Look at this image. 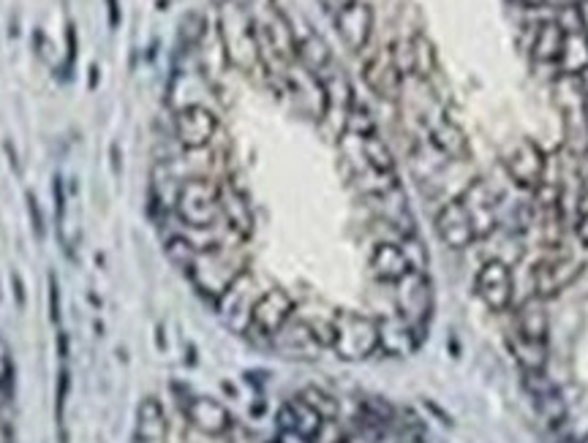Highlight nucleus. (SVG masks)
Masks as SVG:
<instances>
[{"label":"nucleus","instance_id":"1","mask_svg":"<svg viewBox=\"0 0 588 443\" xmlns=\"http://www.w3.org/2000/svg\"><path fill=\"white\" fill-rule=\"evenodd\" d=\"M218 38L224 44L226 60L240 71H253L261 63L256 22L240 0H224L218 9Z\"/></svg>","mask_w":588,"mask_h":443},{"label":"nucleus","instance_id":"2","mask_svg":"<svg viewBox=\"0 0 588 443\" xmlns=\"http://www.w3.org/2000/svg\"><path fill=\"white\" fill-rule=\"evenodd\" d=\"M240 248L243 245H226L218 251L196 253L193 261L188 264V269H185L188 280L210 302H218V297L234 283V277L245 272V261L237 256Z\"/></svg>","mask_w":588,"mask_h":443},{"label":"nucleus","instance_id":"3","mask_svg":"<svg viewBox=\"0 0 588 443\" xmlns=\"http://www.w3.org/2000/svg\"><path fill=\"white\" fill-rule=\"evenodd\" d=\"M175 212L183 226L221 224V185L213 177H188L177 185Z\"/></svg>","mask_w":588,"mask_h":443},{"label":"nucleus","instance_id":"4","mask_svg":"<svg viewBox=\"0 0 588 443\" xmlns=\"http://www.w3.org/2000/svg\"><path fill=\"white\" fill-rule=\"evenodd\" d=\"M333 351L338 359L344 362H362L368 356H373L379 351V321L352 313V311H341L333 319Z\"/></svg>","mask_w":588,"mask_h":443},{"label":"nucleus","instance_id":"5","mask_svg":"<svg viewBox=\"0 0 588 443\" xmlns=\"http://www.w3.org/2000/svg\"><path fill=\"white\" fill-rule=\"evenodd\" d=\"M396 305L398 316L412 324L414 329L425 332L430 316H433V283L425 272H406L396 283Z\"/></svg>","mask_w":588,"mask_h":443},{"label":"nucleus","instance_id":"6","mask_svg":"<svg viewBox=\"0 0 588 443\" xmlns=\"http://www.w3.org/2000/svg\"><path fill=\"white\" fill-rule=\"evenodd\" d=\"M259 297H261L259 283H256V277L245 269L243 275L234 277V283L218 297V302H216L218 316H221L234 332H248V329H251V313H253V305H256Z\"/></svg>","mask_w":588,"mask_h":443},{"label":"nucleus","instance_id":"7","mask_svg":"<svg viewBox=\"0 0 588 443\" xmlns=\"http://www.w3.org/2000/svg\"><path fill=\"white\" fill-rule=\"evenodd\" d=\"M523 389L529 392L540 419L550 430H558V427L567 424V416H569L567 400H564L561 389L553 384V379L545 371H523Z\"/></svg>","mask_w":588,"mask_h":443},{"label":"nucleus","instance_id":"8","mask_svg":"<svg viewBox=\"0 0 588 443\" xmlns=\"http://www.w3.org/2000/svg\"><path fill=\"white\" fill-rule=\"evenodd\" d=\"M256 36H259L261 63L270 57V60H278V65L286 71L297 60V36L289 20L278 9H273L270 17L261 25H256Z\"/></svg>","mask_w":588,"mask_h":443},{"label":"nucleus","instance_id":"9","mask_svg":"<svg viewBox=\"0 0 588 443\" xmlns=\"http://www.w3.org/2000/svg\"><path fill=\"white\" fill-rule=\"evenodd\" d=\"M216 133H218V117L208 106L191 104L175 109V136L185 150H208Z\"/></svg>","mask_w":588,"mask_h":443},{"label":"nucleus","instance_id":"10","mask_svg":"<svg viewBox=\"0 0 588 443\" xmlns=\"http://www.w3.org/2000/svg\"><path fill=\"white\" fill-rule=\"evenodd\" d=\"M292 316H294V300L284 288H268V291H261V297L253 305L248 332H256L261 337L273 340Z\"/></svg>","mask_w":588,"mask_h":443},{"label":"nucleus","instance_id":"11","mask_svg":"<svg viewBox=\"0 0 588 443\" xmlns=\"http://www.w3.org/2000/svg\"><path fill=\"white\" fill-rule=\"evenodd\" d=\"M477 294L490 311H496V313L509 311V305L515 300V275L504 259H490L480 267Z\"/></svg>","mask_w":588,"mask_h":443},{"label":"nucleus","instance_id":"12","mask_svg":"<svg viewBox=\"0 0 588 443\" xmlns=\"http://www.w3.org/2000/svg\"><path fill=\"white\" fill-rule=\"evenodd\" d=\"M545 169H548V158L537 147V141L523 139L517 141L509 156H507V172L509 177L526 191H537L540 183L545 180Z\"/></svg>","mask_w":588,"mask_h":443},{"label":"nucleus","instance_id":"13","mask_svg":"<svg viewBox=\"0 0 588 443\" xmlns=\"http://www.w3.org/2000/svg\"><path fill=\"white\" fill-rule=\"evenodd\" d=\"M436 232L444 240V245L452 248V251H466L477 240L474 226H472V217L464 209L461 199H449V201H444L439 207V212H436Z\"/></svg>","mask_w":588,"mask_h":443},{"label":"nucleus","instance_id":"14","mask_svg":"<svg viewBox=\"0 0 588 443\" xmlns=\"http://www.w3.org/2000/svg\"><path fill=\"white\" fill-rule=\"evenodd\" d=\"M580 269H583V264L569 259V256L540 261L534 267V272H532V277H534V297H540V300L556 297L558 291H564L580 275Z\"/></svg>","mask_w":588,"mask_h":443},{"label":"nucleus","instance_id":"15","mask_svg":"<svg viewBox=\"0 0 588 443\" xmlns=\"http://www.w3.org/2000/svg\"><path fill=\"white\" fill-rule=\"evenodd\" d=\"M336 28L352 52H362L373 36V9L365 0H354V4H349L336 14Z\"/></svg>","mask_w":588,"mask_h":443},{"label":"nucleus","instance_id":"16","mask_svg":"<svg viewBox=\"0 0 588 443\" xmlns=\"http://www.w3.org/2000/svg\"><path fill=\"white\" fill-rule=\"evenodd\" d=\"M185 416L205 435H226L232 430V413L218 400L205 397V395H196V397L185 400Z\"/></svg>","mask_w":588,"mask_h":443},{"label":"nucleus","instance_id":"17","mask_svg":"<svg viewBox=\"0 0 588 443\" xmlns=\"http://www.w3.org/2000/svg\"><path fill=\"white\" fill-rule=\"evenodd\" d=\"M457 199H461L464 209L472 217L474 234L482 240L490 237L496 232V207H493V193L488 191V185L482 180H474Z\"/></svg>","mask_w":588,"mask_h":443},{"label":"nucleus","instance_id":"18","mask_svg":"<svg viewBox=\"0 0 588 443\" xmlns=\"http://www.w3.org/2000/svg\"><path fill=\"white\" fill-rule=\"evenodd\" d=\"M365 82L368 88L381 96V98H398L401 88H404V73L398 71L396 60H392V52H376L368 63H365Z\"/></svg>","mask_w":588,"mask_h":443},{"label":"nucleus","instance_id":"19","mask_svg":"<svg viewBox=\"0 0 588 443\" xmlns=\"http://www.w3.org/2000/svg\"><path fill=\"white\" fill-rule=\"evenodd\" d=\"M324 424H327V422H324L300 395L292 397V400H286V403L278 408V427H281L284 432H294V435L305 438L308 443L319 438V432H321Z\"/></svg>","mask_w":588,"mask_h":443},{"label":"nucleus","instance_id":"20","mask_svg":"<svg viewBox=\"0 0 588 443\" xmlns=\"http://www.w3.org/2000/svg\"><path fill=\"white\" fill-rule=\"evenodd\" d=\"M371 272L376 280L381 283H392L396 285L406 272H412L398 240H381L376 243V248L371 251Z\"/></svg>","mask_w":588,"mask_h":443},{"label":"nucleus","instance_id":"21","mask_svg":"<svg viewBox=\"0 0 588 443\" xmlns=\"http://www.w3.org/2000/svg\"><path fill=\"white\" fill-rule=\"evenodd\" d=\"M422 332L406 324L401 316L398 319H384L379 321V348L387 351L389 356H406L420 345Z\"/></svg>","mask_w":588,"mask_h":443},{"label":"nucleus","instance_id":"22","mask_svg":"<svg viewBox=\"0 0 588 443\" xmlns=\"http://www.w3.org/2000/svg\"><path fill=\"white\" fill-rule=\"evenodd\" d=\"M428 136H430V144L436 150L447 158H455L461 161L469 156V141H466V133L461 131V125H455L449 117L444 115H436L428 125Z\"/></svg>","mask_w":588,"mask_h":443},{"label":"nucleus","instance_id":"23","mask_svg":"<svg viewBox=\"0 0 588 443\" xmlns=\"http://www.w3.org/2000/svg\"><path fill=\"white\" fill-rule=\"evenodd\" d=\"M515 332H520L523 337L548 343L550 319H548L545 302L540 297H529L526 302H520V308L515 311Z\"/></svg>","mask_w":588,"mask_h":443},{"label":"nucleus","instance_id":"24","mask_svg":"<svg viewBox=\"0 0 588 443\" xmlns=\"http://www.w3.org/2000/svg\"><path fill=\"white\" fill-rule=\"evenodd\" d=\"M221 220L224 224L240 234L243 240H248L253 234V212L251 204L245 201V196L234 188H221Z\"/></svg>","mask_w":588,"mask_h":443},{"label":"nucleus","instance_id":"25","mask_svg":"<svg viewBox=\"0 0 588 443\" xmlns=\"http://www.w3.org/2000/svg\"><path fill=\"white\" fill-rule=\"evenodd\" d=\"M273 340H276L281 348H286V351H297L300 356H316V351L324 348V345L316 340L311 321H303V319H294V316L286 321V327H284Z\"/></svg>","mask_w":588,"mask_h":443},{"label":"nucleus","instance_id":"26","mask_svg":"<svg viewBox=\"0 0 588 443\" xmlns=\"http://www.w3.org/2000/svg\"><path fill=\"white\" fill-rule=\"evenodd\" d=\"M166 438V416L156 397H145L137 413V440L140 443H164Z\"/></svg>","mask_w":588,"mask_h":443},{"label":"nucleus","instance_id":"27","mask_svg":"<svg viewBox=\"0 0 588 443\" xmlns=\"http://www.w3.org/2000/svg\"><path fill=\"white\" fill-rule=\"evenodd\" d=\"M507 343H509L512 356L520 364V371H545L548 367V343L523 337L520 332H512Z\"/></svg>","mask_w":588,"mask_h":443},{"label":"nucleus","instance_id":"28","mask_svg":"<svg viewBox=\"0 0 588 443\" xmlns=\"http://www.w3.org/2000/svg\"><path fill=\"white\" fill-rule=\"evenodd\" d=\"M564 41H567V33L556 25V22H542L537 28V36H534V44H532V55L537 63H558L561 60V52H564Z\"/></svg>","mask_w":588,"mask_h":443},{"label":"nucleus","instance_id":"29","mask_svg":"<svg viewBox=\"0 0 588 443\" xmlns=\"http://www.w3.org/2000/svg\"><path fill=\"white\" fill-rule=\"evenodd\" d=\"M297 60L308 71H313L316 77H324V73L333 68V55L316 33H308L305 38H297Z\"/></svg>","mask_w":588,"mask_h":443},{"label":"nucleus","instance_id":"30","mask_svg":"<svg viewBox=\"0 0 588 443\" xmlns=\"http://www.w3.org/2000/svg\"><path fill=\"white\" fill-rule=\"evenodd\" d=\"M558 63L567 77H577L583 68H588V33H569Z\"/></svg>","mask_w":588,"mask_h":443},{"label":"nucleus","instance_id":"31","mask_svg":"<svg viewBox=\"0 0 588 443\" xmlns=\"http://www.w3.org/2000/svg\"><path fill=\"white\" fill-rule=\"evenodd\" d=\"M362 158H365L368 169H376V172H396V156H392L389 144H387L379 133L362 139Z\"/></svg>","mask_w":588,"mask_h":443},{"label":"nucleus","instance_id":"32","mask_svg":"<svg viewBox=\"0 0 588 443\" xmlns=\"http://www.w3.org/2000/svg\"><path fill=\"white\" fill-rule=\"evenodd\" d=\"M300 397L324 419V422H333L336 416H338V403H336V397L333 395H327L324 389H319V387H308V389H303L300 392Z\"/></svg>","mask_w":588,"mask_h":443},{"label":"nucleus","instance_id":"33","mask_svg":"<svg viewBox=\"0 0 588 443\" xmlns=\"http://www.w3.org/2000/svg\"><path fill=\"white\" fill-rule=\"evenodd\" d=\"M344 133H354L360 139H368V136H376V123H373V115L354 101L352 112H349V120H346V131Z\"/></svg>","mask_w":588,"mask_h":443},{"label":"nucleus","instance_id":"34","mask_svg":"<svg viewBox=\"0 0 588 443\" xmlns=\"http://www.w3.org/2000/svg\"><path fill=\"white\" fill-rule=\"evenodd\" d=\"M398 245H401V251H404V256H406L412 269H417V272L428 269V248L420 240V234H409V237L398 240Z\"/></svg>","mask_w":588,"mask_h":443},{"label":"nucleus","instance_id":"35","mask_svg":"<svg viewBox=\"0 0 588 443\" xmlns=\"http://www.w3.org/2000/svg\"><path fill=\"white\" fill-rule=\"evenodd\" d=\"M166 256H169V261H175L180 269H188V264L193 261L196 251L185 243V237L172 234V237L166 240Z\"/></svg>","mask_w":588,"mask_h":443},{"label":"nucleus","instance_id":"36","mask_svg":"<svg viewBox=\"0 0 588 443\" xmlns=\"http://www.w3.org/2000/svg\"><path fill=\"white\" fill-rule=\"evenodd\" d=\"M556 25L569 36V33H583V22H580V12H577V4H567L558 17H556Z\"/></svg>","mask_w":588,"mask_h":443},{"label":"nucleus","instance_id":"37","mask_svg":"<svg viewBox=\"0 0 588 443\" xmlns=\"http://www.w3.org/2000/svg\"><path fill=\"white\" fill-rule=\"evenodd\" d=\"M69 392H72V373L69 371H60L57 379V395H55V411H57V422L65 413V403H69Z\"/></svg>","mask_w":588,"mask_h":443},{"label":"nucleus","instance_id":"38","mask_svg":"<svg viewBox=\"0 0 588 443\" xmlns=\"http://www.w3.org/2000/svg\"><path fill=\"white\" fill-rule=\"evenodd\" d=\"M49 316L55 324L60 321V285L55 275H49Z\"/></svg>","mask_w":588,"mask_h":443},{"label":"nucleus","instance_id":"39","mask_svg":"<svg viewBox=\"0 0 588 443\" xmlns=\"http://www.w3.org/2000/svg\"><path fill=\"white\" fill-rule=\"evenodd\" d=\"M28 212H30L33 232H36L38 237H44V215H41V209H38V201H36V196H33V193H28Z\"/></svg>","mask_w":588,"mask_h":443},{"label":"nucleus","instance_id":"40","mask_svg":"<svg viewBox=\"0 0 588 443\" xmlns=\"http://www.w3.org/2000/svg\"><path fill=\"white\" fill-rule=\"evenodd\" d=\"M14 376V364H12V351L6 345V340L0 337V379Z\"/></svg>","mask_w":588,"mask_h":443},{"label":"nucleus","instance_id":"41","mask_svg":"<svg viewBox=\"0 0 588 443\" xmlns=\"http://www.w3.org/2000/svg\"><path fill=\"white\" fill-rule=\"evenodd\" d=\"M575 234H577L580 245L588 248V212H577V217H575Z\"/></svg>","mask_w":588,"mask_h":443},{"label":"nucleus","instance_id":"42","mask_svg":"<svg viewBox=\"0 0 588 443\" xmlns=\"http://www.w3.org/2000/svg\"><path fill=\"white\" fill-rule=\"evenodd\" d=\"M55 209H57V220H63L65 215V193H63V177H55Z\"/></svg>","mask_w":588,"mask_h":443},{"label":"nucleus","instance_id":"43","mask_svg":"<svg viewBox=\"0 0 588 443\" xmlns=\"http://www.w3.org/2000/svg\"><path fill=\"white\" fill-rule=\"evenodd\" d=\"M12 400V376L0 379V411H4Z\"/></svg>","mask_w":588,"mask_h":443},{"label":"nucleus","instance_id":"44","mask_svg":"<svg viewBox=\"0 0 588 443\" xmlns=\"http://www.w3.org/2000/svg\"><path fill=\"white\" fill-rule=\"evenodd\" d=\"M65 38H69V68H72L74 57H77V30H74V25H69V30H65Z\"/></svg>","mask_w":588,"mask_h":443},{"label":"nucleus","instance_id":"45","mask_svg":"<svg viewBox=\"0 0 588 443\" xmlns=\"http://www.w3.org/2000/svg\"><path fill=\"white\" fill-rule=\"evenodd\" d=\"M107 12H109V28L120 25V0H107Z\"/></svg>","mask_w":588,"mask_h":443},{"label":"nucleus","instance_id":"46","mask_svg":"<svg viewBox=\"0 0 588 443\" xmlns=\"http://www.w3.org/2000/svg\"><path fill=\"white\" fill-rule=\"evenodd\" d=\"M12 283H14V297H17L20 308H25V285H22V277L17 272L12 275Z\"/></svg>","mask_w":588,"mask_h":443},{"label":"nucleus","instance_id":"47","mask_svg":"<svg viewBox=\"0 0 588 443\" xmlns=\"http://www.w3.org/2000/svg\"><path fill=\"white\" fill-rule=\"evenodd\" d=\"M57 354H60L63 359L69 356V335H65V332L57 335Z\"/></svg>","mask_w":588,"mask_h":443},{"label":"nucleus","instance_id":"48","mask_svg":"<svg viewBox=\"0 0 588 443\" xmlns=\"http://www.w3.org/2000/svg\"><path fill=\"white\" fill-rule=\"evenodd\" d=\"M577 12H580V22H583V33H588V0H580Z\"/></svg>","mask_w":588,"mask_h":443},{"label":"nucleus","instance_id":"49","mask_svg":"<svg viewBox=\"0 0 588 443\" xmlns=\"http://www.w3.org/2000/svg\"><path fill=\"white\" fill-rule=\"evenodd\" d=\"M0 443H14V432L9 424H0Z\"/></svg>","mask_w":588,"mask_h":443},{"label":"nucleus","instance_id":"50","mask_svg":"<svg viewBox=\"0 0 588 443\" xmlns=\"http://www.w3.org/2000/svg\"><path fill=\"white\" fill-rule=\"evenodd\" d=\"M580 180L588 185V153H583V156H580Z\"/></svg>","mask_w":588,"mask_h":443},{"label":"nucleus","instance_id":"51","mask_svg":"<svg viewBox=\"0 0 588 443\" xmlns=\"http://www.w3.org/2000/svg\"><path fill=\"white\" fill-rule=\"evenodd\" d=\"M577 212H588V185H585V191H583V196L577 201Z\"/></svg>","mask_w":588,"mask_h":443},{"label":"nucleus","instance_id":"52","mask_svg":"<svg viewBox=\"0 0 588 443\" xmlns=\"http://www.w3.org/2000/svg\"><path fill=\"white\" fill-rule=\"evenodd\" d=\"M98 85V65H90V90H96Z\"/></svg>","mask_w":588,"mask_h":443},{"label":"nucleus","instance_id":"53","mask_svg":"<svg viewBox=\"0 0 588 443\" xmlns=\"http://www.w3.org/2000/svg\"><path fill=\"white\" fill-rule=\"evenodd\" d=\"M577 443H588V435H585V438H580V440H577Z\"/></svg>","mask_w":588,"mask_h":443},{"label":"nucleus","instance_id":"54","mask_svg":"<svg viewBox=\"0 0 588 443\" xmlns=\"http://www.w3.org/2000/svg\"><path fill=\"white\" fill-rule=\"evenodd\" d=\"M515 4H526V0H515Z\"/></svg>","mask_w":588,"mask_h":443},{"label":"nucleus","instance_id":"55","mask_svg":"<svg viewBox=\"0 0 588 443\" xmlns=\"http://www.w3.org/2000/svg\"><path fill=\"white\" fill-rule=\"evenodd\" d=\"M268 443H281V440H268Z\"/></svg>","mask_w":588,"mask_h":443},{"label":"nucleus","instance_id":"56","mask_svg":"<svg viewBox=\"0 0 588 443\" xmlns=\"http://www.w3.org/2000/svg\"><path fill=\"white\" fill-rule=\"evenodd\" d=\"M341 443H346V440H341Z\"/></svg>","mask_w":588,"mask_h":443}]
</instances>
